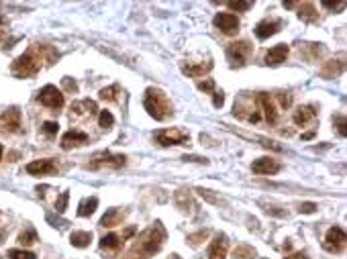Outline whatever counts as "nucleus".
<instances>
[{
	"instance_id": "1",
	"label": "nucleus",
	"mask_w": 347,
	"mask_h": 259,
	"mask_svg": "<svg viewBox=\"0 0 347 259\" xmlns=\"http://www.w3.org/2000/svg\"><path fill=\"white\" fill-rule=\"evenodd\" d=\"M143 107H145L147 115H150L152 119H156V121H166V119L172 117V105H170V100L158 88H147L145 90Z\"/></svg>"
},
{
	"instance_id": "2",
	"label": "nucleus",
	"mask_w": 347,
	"mask_h": 259,
	"mask_svg": "<svg viewBox=\"0 0 347 259\" xmlns=\"http://www.w3.org/2000/svg\"><path fill=\"white\" fill-rule=\"evenodd\" d=\"M41 62H43V58H41V45H37L33 49H29L27 54H23L21 58H17L11 70H13V74L17 78H31V76L39 74Z\"/></svg>"
},
{
	"instance_id": "3",
	"label": "nucleus",
	"mask_w": 347,
	"mask_h": 259,
	"mask_svg": "<svg viewBox=\"0 0 347 259\" xmlns=\"http://www.w3.org/2000/svg\"><path fill=\"white\" fill-rule=\"evenodd\" d=\"M164 239H166V233H164L162 225L158 223L156 227L147 229V231H145V233L139 237L137 249H139L141 253H145V255H154V253H158V251L162 249V245H164Z\"/></svg>"
},
{
	"instance_id": "4",
	"label": "nucleus",
	"mask_w": 347,
	"mask_h": 259,
	"mask_svg": "<svg viewBox=\"0 0 347 259\" xmlns=\"http://www.w3.org/2000/svg\"><path fill=\"white\" fill-rule=\"evenodd\" d=\"M127 164V158L125 155H117V153H111V151H101L90 158L88 162V170H103V168H111V170H119Z\"/></svg>"
},
{
	"instance_id": "5",
	"label": "nucleus",
	"mask_w": 347,
	"mask_h": 259,
	"mask_svg": "<svg viewBox=\"0 0 347 259\" xmlns=\"http://www.w3.org/2000/svg\"><path fill=\"white\" fill-rule=\"evenodd\" d=\"M252 51H254V45L250 41H245V39L235 41V43H231L227 47V60H229V64L233 68H241V66L247 64V60H250V56H252Z\"/></svg>"
},
{
	"instance_id": "6",
	"label": "nucleus",
	"mask_w": 347,
	"mask_h": 259,
	"mask_svg": "<svg viewBox=\"0 0 347 259\" xmlns=\"http://www.w3.org/2000/svg\"><path fill=\"white\" fill-rule=\"evenodd\" d=\"M154 139L162 147H172V145H186L190 141V135L180 129H162L154 135Z\"/></svg>"
},
{
	"instance_id": "7",
	"label": "nucleus",
	"mask_w": 347,
	"mask_h": 259,
	"mask_svg": "<svg viewBox=\"0 0 347 259\" xmlns=\"http://www.w3.org/2000/svg\"><path fill=\"white\" fill-rule=\"evenodd\" d=\"M37 100L41 102L43 107L52 109V111H60V109L64 107V94H62L56 86H52V84H47L45 88H41V90H39Z\"/></svg>"
},
{
	"instance_id": "8",
	"label": "nucleus",
	"mask_w": 347,
	"mask_h": 259,
	"mask_svg": "<svg viewBox=\"0 0 347 259\" xmlns=\"http://www.w3.org/2000/svg\"><path fill=\"white\" fill-rule=\"evenodd\" d=\"M23 127V119H21V111L17 107L5 111L0 115V133H7V135H13V133H19Z\"/></svg>"
},
{
	"instance_id": "9",
	"label": "nucleus",
	"mask_w": 347,
	"mask_h": 259,
	"mask_svg": "<svg viewBox=\"0 0 347 259\" xmlns=\"http://www.w3.org/2000/svg\"><path fill=\"white\" fill-rule=\"evenodd\" d=\"M345 241H347L345 231H343L341 227H331V229L327 231V235H325L323 247H325V251H329V253H341V251L345 249Z\"/></svg>"
},
{
	"instance_id": "10",
	"label": "nucleus",
	"mask_w": 347,
	"mask_h": 259,
	"mask_svg": "<svg viewBox=\"0 0 347 259\" xmlns=\"http://www.w3.org/2000/svg\"><path fill=\"white\" fill-rule=\"evenodd\" d=\"M256 102H258V107L262 109L266 121H268L270 125H276V123H278V109H276L274 98H272L270 94H266V92H260V94L256 96Z\"/></svg>"
},
{
	"instance_id": "11",
	"label": "nucleus",
	"mask_w": 347,
	"mask_h": 259,
	"mask_svg": "<svg viewBox=\"0 0 347 259\" xmlns=\"http://www.w3.org/2000/svg\"><path fill=\"white\" fill-rule=\"evenodd\" d=\"M27 174L29 176H54L58 174V164L54 160H35L27 164Z\"/></svg>"
},
{
	"instance_id": "12",
	"label": "nucleus",
	"mask_w": 347,
	"mask_h": 259,
	"mask_svg": "<svg viewBox=\"0 0 347 259\" xmlns=\"http://www.w3.org/2000/svg\"><path fill=\"white\" fill-rule=\"evenodd\" d=\"M213 23H215V27H217L221 33H225V35H235V33L239 31V19H237L235 15H231V13H219V15L213 19Z\"/></svg>"
},
{
	"instance_id": "13",
	"label": "nucleus",
	"mask_w": 347,
	"mask_h": 259,
	"mask_svg": "<svg viewBox=\"0 0 347 259\" xmlns=\"http://www.w3.org/2000/svg\"><path fill=\"white\" fill-rule=\"evenodd\" d=\"M282 27H284V21H280V19H264L256 25V35H258V39H270L272 35L280 33Z\"/></svg>"
},
{
	"instance_id": "14",
	"label": "nucleus",
	"mask_w": 347,
	"mask_h": 259,
	"mask_svg": "<svg viewBox=\"0 0 347 259\" xmlns=\"http://www.w3.org/2000/svg\"><path fill=\"white\" fill-rule=\"evenodd\" d=\"M252 170H254V174H260V176H272V174H278L282 170V166L272 158H260L254 162Z\"/></svg>"
},
{
	"instance_id": "15",
	"label": "nucleus",
	"mask_w": 347,
	"mask_h": 259,
	"mask_svg": "<svg viewBox=\"0 0 347 259\" xmlns=\"http://www.w3.org/2000/svg\"><path fill=\"white\" fill-rule=\"evenodd\" d=\"M227 249H229V239L227 235H217L209 247V259H225L227 257Z\"/></svg>"
},
{
	"instance_id": "16",
	"label": "nucleus",
	"mask_w": 347,
	"mask_h": 259,
	"mask_svg": "<svg viewBox=\"0 0 347 259\" xmlns=\"http://www.w3.org/2000/svg\"><path fill=\"white\" fill-rule=\"evenodd\" d=\"M288 45L286 43H280V45H276V47H272L268 54H266V58H264V62L268 64V66H280L282 62H286V58H288Z\"/></svg>"
},
{
	"instance_id": "17",
	"label": "nucleus",
	"mask_w": 347,
	"mask_h": 259,
	"mask_svg": "<svg viewBox=\"0 0 347 259\" xmlns=\"http://www.w3.org/2000/svg\"><path fill=\"white\" fill-rule=\"evenodd\" d=\"M84 143H88V135L82 131H68L62 137V147L64 149H74V147H82Z\"/></svg>"
},
{
	"instance_id": "18",
	"label": "nucleus",
	"mask_w": 347,
	"mask_h": 259,
	"mask_svg": "<svg viewBox=\"0 0 347 259\" xmlns=\"http://www.w3.org/2000/svg\"><path fill=\"white\" fill-rule=\"evenodd\" d=\"M315 119H317V109L313 105H305V107L294 111V123L301 125V127H305L307 123H313Z\"/></svg>"
},
{
	"instance_id": "19",
	"label": "nucleus",
	"mask_w": 347,
	"mask_h": 259,
	"mask_svg": "<svg viewBox=\"0 0 347 259\" xmlns=\"http://www.w3.org/2000/svg\"><path fill=\"white\" fill-rule=\"evenodd\" d=\"M213 70V62L211 60H207V62H203V64H186V66H182V72L186 74V76H190V78H201V76H205V74H209Z\"/></svg>"
},
{
	"instance_id": "20",
	"label": "nucleus",
	"mask_w": 347,
	"mask_h": 259,
	"mask_svg": "<svg viewBox=\"0 0 347 259\" xmlns=\"http://www.w3.org/2000/svg\"><path fill=\"white\" fill-rule=\"evenodd\" d=\"M123 221H125V213H123L121 209H109L107 215L101 219V225H103V227H117V225H121Z\"/></svg>"
},
{
	"instance_id": "21",
	"label": "nucleus",
	"mask_w": 347,
	"mask_h": 259,
	"mask_svg": "<svg viewBox=\"0 0 347 259\" xmlns=\"http://www.w3.org/2000/svg\"><path fill=\"white\" fill-rule=\"evenodd\" d=\"M90 241H92V233H88V231H74V233L70 235V243H72L74 247H78V249L88 247Z\"/></svg>"
},
{
	"instance_id": "22",
	"label": "nucleus",
	"mask_w": 347,
	"mask_h": 259,
	"mask_svg": "<svg viewBox=\"0 0 347 259\" xmlns=\"http://www.w3.org/2000/svg\"><path fill=\"white\" fill-rule=\"evenodd\" d=\"M343 68H345L343 60H333V62H327V64H325V68L321 70V74H323L325 78H335V76H339V74L343 72Z\"/></svg>"
},
{
	"instance_id": "23",
	"label": "nucleus",
	"mask_w": 347,
	"mask_h": 259,
	"mask_svg": "<svg viewBox=\"0 0 347 259\" xmlns=\"http://www.w3.org/2000/svg\"><path fill=\"white\" fill-rule=\"evenodd\" d=\"M98 206V198H84L78 204V217H90Z\"/></svg>"
},
{
	"instance_id": "24",
	"label": "nucleus",
	"mask_w": 347,
	"mask_h": 259,
	"mask_svg": "<svg viewBox=\"0 0 347 259\" xmlns=\"http://www.w3.org/2000/svg\"><path fill=\"white\" fill-rule=\"evenodd\" d=\"M121 245H123V237H119V235H115V233L103 237V241H101V247H103V249H109V251H117Z\"/></svg>"
},
{
	"instance_id": "25",
	"label": "nucleus",
	"mask_w": 347,
	"mask_h": 259,
	"mask_svg": "<svg viewBox=\"0 0 347 259\" xmlns=\"http://www.w3.org/2000/svg\"><path fill=\"white\" fill-rule=\"evenodd\" d=\"M299 17H301L303 21L313 23V21H317L319 13H317V9H315L311 3H305V5H301V9H299Z\"/></svg>"
},
{
	"instance_id": "26",
	"label": "nucleus",
	"mask_w": 347,
	"mask_h": 259,
	"mask_svg": "<svg viewBox=\"0 0 347 259\" xmlns=\"http://www.w3.org/2000/svg\"><path fill=\"white\" fill-rule=\"evenodd\" d=\"M119 94H121V86H119V84H113V86L101 90V100L115 102V100H119Z\"/></svg>"
},
{
	"instance_id": "27",
	"label": "nucleus",
	"mask_w": 347,
	"mask_h": 259,
	"mask_svg": "<svg viewBox=\"0 0 347 259\" xmlns=\"http://www.w3.org/2000/svg\"><path fill=\"white\" fill-rule=\"evenodd\" d=\"M227 7L231 9V11H239V13H247L252 7H254V3L252 0H229L227 3Z\"/></svg>"
},
{
	"instance_id": "28",
	"label": "nucleus",
	"mask_w": 347,
	"mask_h": 259,
	"mask_svg": "<svg viewBox=\"0 0 347 259\" xmlns=\"http://www.w3.org/2000/svg\"><path fill=\"white\" fill-rule=\"evenodd\" d=\"M233 259H256V251L252 247H247V245H241V247L235 249Z\"/></svg>"
},
{
	"instance_id": "29",
	"label": "nucleus",
	"mask_w": 347,
	"mask_h": 259,
	"mask_svg": "<svg viewBox=\"0 0 347 259\" xmlns=\"http://www.w3.org/2000/svg\"><path fill=\"white\" fill-rule=\"evenodd\" d=\"M98 125L103 129H111L115 125V117L109 113V111H101V117H98Z\"/></svg>"
},
{
	"instance_id": "30",
	"label": "nucleus",
	"mask_w": 347,
	"mask_h": 259,
	"mask_svg": "<svg viewBox=\"0 0 347 259\" xmlns=\"http://www.w3.org/2000/svg\"><path fill=\"white\" fill-rule=\"evenodd\" d=\"M9 259H37V257H35V253L25 251V249H11Z\"/></svg>"
},
{
	"instance_id": "31",
	"label": "nucleus",
	"mask_w": 347,
	"mask_h": 259,
	"mask_svg": "<svg viewBox=\"0 0 347 259\" xmlns=\"http://www.w3.org/2000/svg\"><path fill=\"white\" fill-rule=\"evenodd\" d=\"M35 241H37V233H35L33 229H27L25 233L19 235V243H21V245H33Z\"/></svg>"
},
{
	"instance_id": "32",
	"label": "nucleus",
	"mask_w": 347,
	"mask_h": 259,
	"mask_svg": "<svg viewBox=\"0 0 347 259\" xmlns=\"http://www.w3.org/2000/svg\"><path fill=\"white\" fill-rule=\"evenodd\" d=\"M207 237H209V231H201V233H196V235H190V237H188V243H190L192 247H198L203 241H207Z\"/></svg>"
},
{
	"instance_id": "33",
	"label": "nucleus",
	"mask_w": 347,
	"mask_h": 259,
	"mask_svg": "<svg viewBox=\"0 0 347 259\" xmlns=\"http://www.w3.org/2000/svg\"><path fill=\"white\" fill-rule=\"evenodd\" d=\"M68 200H70V192H62L60 194V198L56 200V211L62 215L64 211H66V206H68Z\"/></svg>"
},
{
	"instance_id": "34",
	"label": "nucleus",
	"mask_w": 347,
	"mask_h": 259,
	"mask_svg": "<svg viewBox=\"0 0 347 259\" xmlns=\"http://www.w3.org/2000/svg\"><path fill=\"white\" fill-rule=\"evenodd\" d=\"M315 211H317V204L315 202H305V204L299 206V213H303V215H313Z\"/></svg>"
},
{
	"instance_id": "35",
	"label": "nucleus",
	"mask_w": 347,
	"mask_h": 259,
	"mask_svg": "<svg viewBox=\"0 0 347 259\" xmlns=\"http://www.w3.org/2000/svg\"><path fill=\"white\" fill-rule=\"evenodd\" d=\"M278 100H280V107H282V109H288V107L292 105V96H290L288 92H280V94H278Z\"/></svg>"
},
{
	"instance_id": "36",
	"label": "nucleus",
	"mask_w": 347,
	"mask_h": 259,
	"mask_svg": "<svg viewBox=\"0 0 347 259\" xmlns=\"http://www.w3.org/2000/svg\"><path fill=\"white\" fill-rule=\"evenodd\" d=\"M58 129H60V125H58V123H54V121L43 123V131H45L47 135H56V133H58Z\"/></svg>"
},
{
	"instance_id": "37",
	"label": "nucleus",
	"mask_w": 347,
	"mask_h": 259,
	"mask_svg": "<svg viewBox=\"0 0 347 259\" xmlns=\"http://www.w3.org/2000/svg\"><path fill=\"white\" fill-rule=\"evenodd\" d=\"M198 88H201L203 92H211V94H213V92H215V82L209 78V80H205V82H198Z\"/></svg>"
},
{
	"instance_id": "38",
	"label": "nucleus",
	"mask_w": 347,
	"mask_h": 259,
	"mask_svg": "<svg viewBox=\"0 0 347 259\" xmlns=\"http://www.w3.org/2000/svg\"><path fill=\"white\" fill-rule=\"evenodd\" d=\"M323 7L329 9V11H343L345 9V3H343V0H341V3H327V0H325Z\"/></svg>"
},
{
	"instance_id": "39",
	"label": "nucleus",
	"mask_w": 347,
	"mask_h": 259,
	"mask_svg": "<svg viewBox=\"0 0 347 259\" xmlns=\"http://www.w3.org/2000/svg\"><path fill=\"white\" fill-rule=\"evenodd\" d=\"M335 123H337V129H339V135L345 137L347 131H345V117H335Z\"/></svg>"
},
{
	"instance_id": "40",
	"label": "nucleus",
	"mask_w": 347,
	"mask_h": 259,
	"mask_svg": "<svg viewBox=\"0 0 347 259\" xmlns=\"http://www.w3.org/2000/svg\"><path fill=\"white\" fill-rule=\"evenodd\" d=\"M213 105L217 107V109H221L223 107V102H225V96H223V92H213Z\"/></svg>"
},
{
	"instance_id": "41",
	"label": "nucleus",
	"mask_w": 347,
	"mask_h": 259,
	"mask_svg": "<svg viewBox=\"0 0 347 259\" xmlns=\"http://www.w3.org/2000/svg\"><path fill=\"white\" fill-rule=\"evenodd\" d=\"M7 29H9V23H7V19H0V41L5 39V35H7Z\"/></svg>"
},
{
	"instance_id": "42",
	"label": "nucleus",
	"mask_w": 347,
	"mask_h": 259,
	"mask_svg": "<svg viewBox=\"0 0 347 259\" xmlns=\"http://www.w3.org/2000/svg\"><path fill=\"white\" fill-rule=\"evenodd\" d=\"M64 86H66L68 90H72V92H76V90H78V86H76V82H72L70 78H64Z\"/></svg>"
},
{
	"instance_id": "43",
	"label": "nucleus",
	"mask_w": 347,
	"mask_h": 259,
	"mask_svg": "<svg viewBox=\"0 0 347 259\" xmlns=\"http://www.w3.org/2000/svg\"><path fill=\"white\" fill-rule=\"evenodd\" d=\"M286 259H309V255L301 251V253H292V255H288Z\"/></svg>"
},
{
	"instance_id": "44",
	"label": "nucleus",
	"mask_w": 347,
	"mask_h": 259,
	"mask_svg": "<svg viewBox=\"0 0 347 259\" xmlns=\"http://www.w3.org/2000/svg\"><path fill=\"white\" fill-rule=\"evenodd\" d=\"M3 239H5V229L0 227V243H3Z\"/></svg>"
},
{
	"instance_id": "45",
	"label": "nucleus",
	"mask_w": 347,
	"mask_h": 259,
	"mask_svg": "<svg viewBox=\"0 0 347 259\" xmlns=\"http://www.w3.org/2000/svg\"><path fill=\"white\" fill-rule=\"evenodd\" d=\"M3 151H5V147H3V145H0V160H3Z\"/></svg>"
}]
</instances>
